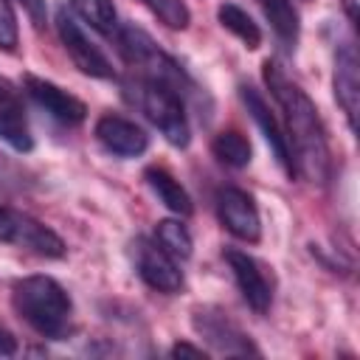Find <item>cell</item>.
Wrapping results in <instances>:
<instances>
[{
  "instance_id": "cell-21",
  "label": "cell",
  "mask_w": 360,
  "mask_h": 360,
  "mask_svg": "<svg viewBox=\"0 0 360 360\" xmlns=\"http://www.w3.org/2000/svg\"><path fill=\"white\" fill-rule=\"evenodd\" d=\"M155 242L174 259H188L191 256V233L180 219H160L155 228Z\"/></svg>"
},
{
  "instance_id": "cell-4",
  "label": "cell",
  "mask_w": 360,
  "mask_h": 360,
  "mask_svg": "<svg viewBox=\"0 0 360 360\" xmlns=\"http://www.w3.org/2000/svg\"><path fill=\"white\" fill-rule=\"evenodd\" d=\"M118 51L127 59V65H132L138 70L141 79H152L160 82L172 90H177L180 96L191 87V79L186 76V70L160 48L155 45V39L135 25H124L118 31Z\"/></svg>"
},
{
  "instance_id": "cell-25",
  "label": "cell",
  "mask_w": 360,
  "mask_h": 360,
  "mask_svg": "<svg viewBox=\"0 0 360 360\" xmlns=\"http://www.w3.org/2000/svg\"><path fill=\"white\" fill-rule=\"evenodd\" d=\"M172 357H208V352L200 346H191V343H174Z\"/></svg>"
},
{
  "instance_id": "cell-3",
  "label": "cell",
  "mask_w": 360,
  "mask_h": 360,
  "mask_svg": "<svg viewBox=\"0 0 360 360\" xmlns=\"http://www.w3.org/2000/svg\"><path fill=\"white\" fill-rule=\"evenodd\" d=\"M132 101L141 107V112L160 129V135L172 143V146H188L191 129H188V118H186V107H183V96L160 82L152 79H135L127 84Z\"/></svg>"
},
{
  "instance_id": "cell-24",
  "label": "cell",
  "mask_w": 360,
  "mask_h": 360,
  "mask_svg": "<svg viewBox=\"0 0 360 360\" xmlns=\"http://www.w3.org/2000/svg\"><path fill=\"white\" fill-rule=\"evenodd\" d=\"M17 352V338L14 332L0 321V354H14Z\"/></svg>"
},
{
  "instance_id": "cell-12",
  "label": "cell",
  "mask_w": 360,
  "mask_h": 360,
  "mask_svg": "<svg viewBox=\"0 0 360 360\" xmlns=\"http://www.w3.org/2000/svg\"><path fill=\"white\" fill-rule=\"evenodd\" d=\"M25 90L48 115H53L62 124H82L87 118V104L82 98H76L73 93L62 90L59 84L48 82V79H39V76L28 73L25 76Z\"/></svg>"
},
{
  "instance_id": "cell-17",
  "label": "cell",
  "mask_w": 360,
  "mask_h": 360,
  "mask_svg": "<svg viewBox=\"0 0 360 360\" xmlns=\"http://www.w3.org/2000/svg\"><path fill=\"white\" fill-rule=\"evenodd\" d=\"M217 17H219V25H222L225 31H231L236 39L245 42V48L256 51V48L262 45V31H259V25H256L253 17H250L245 8H239L236 3H222V6L217 8Z\"/></svg>"
},
{
  "instance_id": "cell-5",
  "label": "cell",
  "mask_w": 360,
  "mask_h": 360,
  "mask_svg": "<svg viewBox=\"0 0 360 360\" xmlns=\"http://www.w3.org/2000/svg\"><path fill=\"white\" fill-rule=\"evenodd\" d=\"M0 242L28 248V250H34L39 256H48V259L65 256V242L48 225L31 219L28 214L11 211L6 205H0Z\"/></svg>"
},
{
  "instance_id": "cell-15",
  "label": "cell",
  "mask_w": 360,
  "mask_h": 360,
  "mask_svg": "<svg viewBox=\"0 0 360 360\" xmlns=\"http://www.w3.org/2000/svg\"><path fill=\"white\" fill-rule=\"evenodd\" d=\"M0 141H6L17 152H28L34 146L22 101L11 87V82L3 76H0Z\"/></svg>"
},
{
  "instance_id": "cell-18",
  "label": "cell",
  "mask_w": 360,
  "mask_h": 360,
  "mask_svg": "<svg viewBox=\"0 0 360 360\" xmlns=\"http://www.w3.org/2000/svg\"><path fill=\"white\" fill-rule=\"evenodd\" d=\"M70 8L76 17H82L98 34L110 37L118 31V11H115L112 0H70Z\"/></svg>"
},
{
  "instance_id": "cell-23",
  "label": "cell",
  "mask_w": 360,
  "mask_h": 360,
  "mask_svg": "<svg viewBox=\"0 0 360 360\" xmlns=\"http://www.w3.org/2000/svg\"><path fill=\"white\" fill-rule=\"evenodd\" d=\"M17 42H20V31L11 0H0V51H14Z\"/></svg>"
},
{
  "instance_id": "cell-7",
  "label": "cell",
  "mask_w": 360,
  "mask_h": 360,
  "mask_svg": "<svg viewBox=\"0 0 360 360\" xmlns=\"http://www.w3.org/2000/svg\"><path fill=\"white\" fill-rule=\"evenodd\" d=\"M217 214L228 233H233L242 242H259L262 219H259V208L248 191L233 188V186L222 188L217 194Z\"/></svg>"
},
{
  "instance_id": "cell-13",
  "label": "cell",
  "mask_w": 360,
  "mask_h": 360,
  "mask_svg": "<svg viewBox=\"0 0 360 360\" xmlns=\"http://www.w3.org/2000/svg\"><path fill=\"white\" fill-rule=\"evenodd\" d=\"M96 138L107 152L118 158H138L149 146V135L135 121L121 115H101L96 121Z\"/></svg>"
},
{
  "instance_id": "cell-14",
  "label": "cell",
  "mask_w": 360,
  "mask_h": 360,
  "mask_svg": "<svg viewBox=\"0 0 360 360\" xmlns=\"http://www.w3.org/2000/svg\"><path fill=\"white\" fill-rule=\"evenodd\" d=\"M335 98L343 107L349 127L354 129L360 107V62L352 42H343L335 53Z\"/></svg>"
},
{
  "instance_id": "cell-19",
  "label": "cell",
  "mask_w": 360,
  "mask_h": 360,
  "mask_svg": "<svg viewBox=\"0 0 360 360\" xmlns=\"http://www.w3.org/2000/svg\"><path fill=\"white\" fill-rule=\"evenodd\" d=\"M211 152L219 163L231 166V169H245L250 163V141L236 132V129H225L211 141Z\"/></svg>"
},
{
  "instance_id": "cell-16",
  "label": "cell",
  "mask_w": 360,
  "mask_h": 360,
  "mask_svg": "<svg viewBox=\"0 0 360 360\" xmlns=\"http://www.w3.org/2000/svg\"><path fill=\"white\" fill-rule=\"evenodd\" d=\"M143 180H146V186L155 191V197L169 208V211H174V214H180V217H188L191 214V197H188V191L180 186V180H174L166 169H160V166H149L146 172H143Z\"/></svg>"
},
{
  "instance_id": "cell-26",
  "label": "cell",
  "mask_w": 360,
  "mask_h": 360,
  "mask_svg": "<svg viewBox=\"0 0 360 360\" xmlns=\"http://www.w3.org/2000/svg\"><path fill=\"white\" fill-rule=\"evenodd\" d=\"M22 6L28 8V14H31V20L37 25L45 22V0H22Z\"/></svg>"
},
{
  "instance_id": "cell-10",
  "label": "cell",
  "mask_w": 360,
  "mask_h": 360,
  "mask_svg": "<svg viewBox=\"0 0 360 360\" xmlns=\"http://www.w3.org/2000/svg\"><path fill=\"white\" fill-rule=\"evenodd\" d=\"M239 98H242V104L248 107L250 118L259 124V129H262V135H264V141H267V146H270L276 163L284 169L287 177H292V174H295V166H292V155H290L287 135H284V129L278 127V121H276V115L270 112V107H267V101L262 98V93H259L256 87H250V84H242V87H239Z\"/></svg>"
},
{
  "instance_id": "cell-1",
  "label": "cell",
  "mask_w": 360,
  "mask_h": 360,
  "mask_svg": "<svg viewBox=\"0 0 360 360\" xmlns=\"http://www.w3.org/2000/svg\"><path fill=\"white\" fill-rule=\"evenodd\" d=\"M264 82L273 98L284 110L287 143H290L295 172L304 174L309 183L323 186L332 172V155H329V138H326L315 101L270 59L264 62Z\"/></svg>"
},
{
  "instance_id": "cell-8",
  "label": "cell",
  "mask_w": 360,
  "mask_h": 360,
  "mask_svg": "<svg viewBox=\"0 0 360 360\" xmlns=\"http://www.w3.org/2000/svg\"><path fill=\"white\" fill-rule=\"evenodd\" d=\"M135 267H138V276L158 292L172 295L183 287V273L174 256H169L158 242H149V239L135 242Z\"/></svg>"
},
{
  "instance_id": "cell-6",
  "label": "cell",
  "mask_w": 360,
  "mask_h": 360,
  "mask_svg": "<svg viewBox=\"0 0 360 360\" xmlns=\"http://www.w3.org/2000/svg\"><path fill=\"white\" fill-rule=\"evenodd\" d=\"M191 323H194L197 335H202L222 354H256V346L250 343V338L228 318V312H222L217 307L194 309Z\"/></svg>"
},
{
  "instance_id": "cell-20",
  "label": "cell",
  "mask_w": 360,
  "mask_h": 360,
  "mask_svg": "<svg viewBox=\"0 0 360 360\" xmlns=\"http://www.w3.org/2000/svg\"><path fill=\"white\" fill-rule=\"evenodd\" d=\"M264 11V17L270 20L276 37L284 42V45H295L298 39V11L292 8L290 0H256Z\"/></svg>"
},
{
  "instance_id": "cell-22",
  "label": "cell",
  "mask_w": 360,
  "mask_h": 360,
  "mask_svg": "<svg viewBox=\"0 0 360 360\" xmlns=\"http://www.w3.org/2000/svg\"><path fill=\"white\" fill-rule=\"evenodd\" d=\"M169 28H186L188 25V20H191V14H188V8H186V3L183 0H143Z\"/></svg>"
},
{
  "instance_id": "cell-2",
  "label": "cell",
  "mask_w": 360,
  "mask_h": 360,
  "mask_svg": "<svg viewBox=\"0 0 360 360\" xmlns=\"http://www.w3.org/2000/svg\"><path fill=\"white\" fill-rule=\"evenodd\" d=\"M14 309L42 338L62 340L70 329V295L51 276H28L14 287Z\"/></svg>"
},
{
  "instance_id": "cell-9",
  "label": "cell",
  "mask_w": 360,
  "mask_h": 360,
  "mask_svg": "<svg viewBox=\"0 0 360 360\" xmlns=\"http://www.w3.org/2000/svg\"><path fill=\"white\" fill-rule=\"evenodd\" d=\"M59 25V37H62V45L68 51V56L73 59V65L84 73V76H93V79H110L112 76V65L110 59L87 39V34L79 28V22L70 17V14H59L56 20Z\"/></svg>"
},
{
  "instance_id": "cell-11",
  "label": "cell",
  "mask_w": 360,
  "mask_h": 360,
  "mask_svg": "<svg viewBox=\"0 0 360 360\" xmlns=\"http://www.w3.org/2000/svg\"><path fill=\"white\" fill-rule=\"evenodd\" d=\"M225 262H228V267L236 278V287H239L242 298L248 301V307L253 312L264 315L273 304V287H270L262 264L242 250H225Z\"/></svg>"
}]
</instances>
